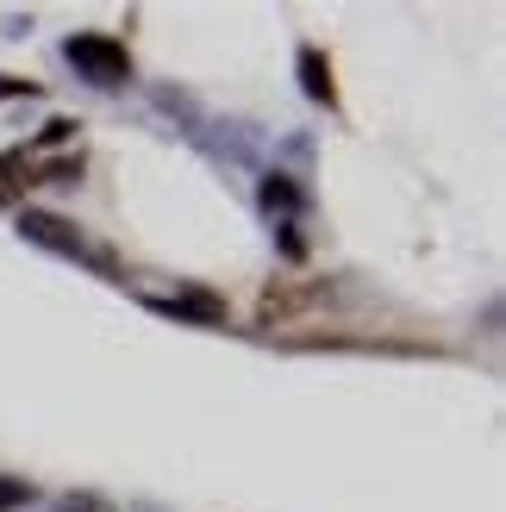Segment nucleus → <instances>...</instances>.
<instances>
[{"instance_id": "2", "label": "nucleus", "mask_w": 506, "mask_h": 512, "mask_svg": "<svg viewBox=\"0 0 506 512\" xmlns=\"http://www.w3.org/2000/svg\"><path fill=\"white\" fill-rule=\"evenodd\" d=\"M19 232L32 238V244H50V250H63V256H82V263L113 269V256H107V250H88L82 225H69V219H57V213H19Z\"/></svg>"}, {"instance_id": "5", "label": "nucleus", "mask_w": 506, "mask_h": 512, "mask_svg": "<svg viewBox=\"0 0 506 512\" xmlns=\"http://www.w3.org/2000/svg\"><path fill=\"white\" fill-rule=\"evenodd\" d=\"M25 175H38V169H32V157H25V150H7V157H0V194L25 188Z\"/></svg>"}, {"instance_id": "10", "label": "nucleus", "mask_w": 506, "mask_h": 512, "mask_svg": "<svg viewBox=\"0 0 506 512\" xmlns=\"http://www.w3.org/2000/svg\"><path fill=\"white\" fill-rule=\"evenodd\" d=\"M0 94H38V82H13V75H0Z\"/></svg>"}, {"instance_id": "3", "label": "nucleus", "mask_w": 506, "mask_h": 512, "mask_svg": "<svg viewBox=\"0 0 506 512\" xmlns=\"http://www.w3.org/2000/svg\"><path fill=\"white\" fill-rule=\"evenodd\" d=\"M150 306L169 313V319H194V325H225L232 319V306H225L213 288H175V294H157Z\"/></svg>"}, {"instance_id": "8", "label": "nucleus", "mask_w": 506, "mask_h": 512, "mask_svg": "<svg viewBox=\"0 0 506 512\" xmlns=\"http://www.w3.org/2000/svg\"><path fill=\"white\" fill-rule=\"evenodd\" d=\"M25 500H32V481H0V512H13Z\"/></svg>"}, {"instance_id": "7", "label": "nucleus", "mask_w": 506, "mask_h": 512, "mask_svg": "<svg viewBox=\"0 0 506 512\" xmlns=\"http://www.w3.org/2000/svg\"><path fill=\"white\" fill-rule=\"evenodd\" d=\"M50 512H113V500H100V494H63Z\"/></svg>"}, {"instance_id": "9", "label": "nucleus", "mask_w": 506, "mask_h": 512, "mask_svg": "<svg viewBox=\"0 0 506 512\" xmlns=\"http://www.w3.org/2000/svg\"><path fill=\"white\" fill-rule=\"evenodd\" d=\"M75 132H82V125H75V119H50L44 132H38V144H69Z\"/></svg>"}, {"instance_id": "1", "label": "nucleus", "mask_w": 506, "mask_h": 512, "mask_svg": "<svg viewBox=\"0 0 506 512\" xmlns=\"http://www.w3.org/2000/svg\"><path fill=\"white\" fill-rule=\"evenodd\" d=\"M63 57L94 88H125V82H132V50H125L119 38H107V32H75L63 44Z\"/></svg>"}, {"instance_id": "6", "label": "nucleus", "mask_w": 506, "mask_h": 512, "mask_svg": "<svg viewBox=\"0 0 506 512\" xmlns=\"http://www.w3.org/2000/svg\"><path fill=\"white\" fill-rule=\"evenodd\" d=\"M263 207L275 213V207H300V188L288 182V175H269V182H263Z\"/></svg>"}, {"instance_id": "4", "label": "nucleus", "mask_w": 506, "mask_h": 512, "mask_svg": "<svg viewBox=\"0 0 506 512\" xmlns=\"http://www.w3.org/2000/svg\"><path fill=\"white\" fill-rule=\"evenodd\" d=\"M300 88H307V100H319V107H332L338 88H332V63L319 57V50H300Z\"/></svg>"}]
</instances>
